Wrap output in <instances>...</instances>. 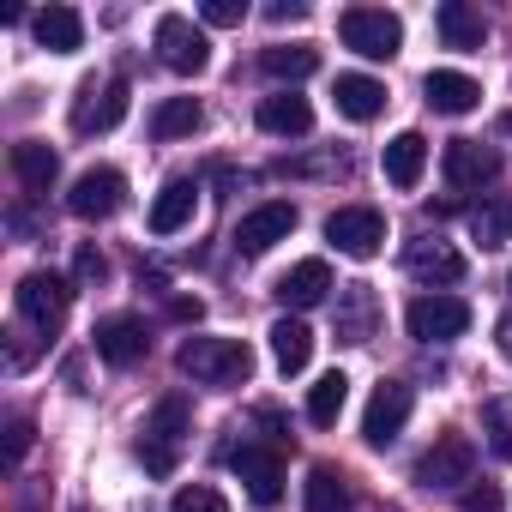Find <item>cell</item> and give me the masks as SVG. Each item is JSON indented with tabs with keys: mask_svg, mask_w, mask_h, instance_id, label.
<instances>
[{
	"mask_svg": "<svg viewBox=\"0 0 512 512\" xmlns=\"http://www.w3.org/2000/svg\"><path fill=\"white\" fill-rule=\"evenodd\" d=\"M199 211V187L193 181H169L157 199H151V235H181Z\"/></svg>",
	"mask_w": 512,
	"mask_h": 512,
	"instance_id": "cell-22",
	"label": "cell"
},
{
	"mask_svg": "<svg viewBox=\"0 0 512 512\" xmlns=\"http://www.w3.org/2000/svg\"><path fill=\"white\" fill-rule=\"evenodd\" d=\"M404 326H410V338L416 344H446V338H464L470 332V302L464 296H416L410 308H404Z\"/></svg>",
	"mask_w": 512,
	"mask_h": 512,
	"instance_id": "cell-6",
	"label": "cell"
},
{
	"mask_svg": "<svg viewBox=\"0 0 512 512\" xmlns=\"http://www.w3.org/2000/svg\"><path fill=\"white\" fill-rule=\"evenodd\" d=\"M314 67H320V49L314 43H272L260 55V73L266 79H308Z\"/></svg>",
	"mask_w": 512,
	"mask_h": 512,
	"instance_id": "cell-28",
	"label": "cell"
},
{
	"mask_svg": "<svg viewBox=\"0 0 512 512\" xmlns=\"http://www.w3.org/2000/svg\"><path fill=\"white\" fill-rule=\"evenodd\" d=\"M326 296H332V266L326 260H302V266H290L278 278V302L284 308H320Z\"/></svg>",
	"mask_w": 512,
	"mask_h": 512,
	"instance_id": "cell-20",
	"label": "cell"
},
{
	"mask_svg": "<svg viewBox=\"0 0 512 512\" xmlns=\"http://www.w3.org/2000/svg\"><path fill=\"white\" fill-rule=\"evenodd\" d=\"M488 446H494V458H500V464H512V428H494V440H488Z\"/></svg>",
	"mask_w": 512,
	"mask_h": 512,
	"instance_id": "cell-39",
	"label": "cell"
},
{
	"mask_svg": "<svg viewBox=\"0 0 512 512\" xmlns=\"http://www.w3.org/2000/svg\"><path fill=\"white\" fill-rule=\"evenodd\" d=\"M31 31H37V43H43V49H55V55L85 49V19H79L73 7H43V13L31 19Z\"/></svg>",
	"mask_w": 512,
	"mask_h": 512,
	"instance_id": "cell-25",
	"label": "cell"
},
{
	"mask_svg": "<svg viewBox=\"0 0 512 512\" xmlns=\"http://www.w3.org/2000/svg\"><path fill=\"white\" fill-rule=\"evenodd\" d=\"M410 410H416V392H410L404 380H380L374 398H368V416H362V440H368V446H392V440L404 434Z\"/></svg>",
	"mask_w": 512,
	"mask_h": 512,
	"instance_id": "cell-9",
	"label": "cell"
},
{
	"mask_svg": "<svg viewBox=\"0 0 512 512\" xmlns=\"http://www.w3.org/2000/svg\"><path fill=\"white\" fill-rule=\"evenodd\" d=\"M290 229H296V205L290 199H266V205H253L235 223V247L247 253V260H260V253H272L278 241H290Z\"/></svg>",
	"mask_w": 512,
	"mask_h": 512,
	"instance_id": "cell-10",
	"label": "cell"
},
{
	"mask_svg": "<svg viewBox=\"0 0 512 512\" xmlns=\"http://www.w3.org/2000/svg\"><path fill=\"white\" fill-rule=\"evenodd\" d=\"M458 506H464V512H500V488H494V482H470V488L458 494Z\"/></svg>",
	"mask_w": 512,
	"mask_h": 512,
	"instance_id": "cell-34",
	"label": "cell"
},
{
	"mask_svg": "<svg viewBox=\"0 0 512 512\" xmlns=\"http://www.w3.org/2000/svg\"><path fill=\"white\" fill-rule=\"evenodd\" d=\"M73 272H79V284H103L109 278V260L97 247H79V260H73Z\"/></svg>",
	"mask_w": 512,
	"mask_h": 512,
	"instance_id": "cell-36",
	"label": "cell"
},
{
	"mask_svg": "<svg viewBox=\"0 0 512 512\" xmlns=\"http://www.w3.org/2000/svg\"><path fill=\"white\" fill-rule=\"evenodd\" d=\"M332 103H338V115H344V121H374V115L386 109V85H380V79H368V73H338Z\"/></svg>",
	"mask_w": 512,
	"mask_h": 512,
	"instance_id": "cell-21",
	"label": "cell"
},
{
	"mask_svg": "<svg viewBox=\"0 0 512 512\" xmlns=\"http://www.w3.org/2000/svg\"><path fill=\"white\" fill-rule=\"evenodd\" d=\"M169 512H229V500H223L211 482H187V488L169 500Z\"/></svg>",
	"mask_w": 512,
	"mask_h": 512,
	"instance_id": "cell-32",
	"label": "cell"
},
{
	"mask_svg": "<svg viewBox=\"0 0 512 512\" xmlns=\"http://www.w3.org/2000/svg\"><path fill=\"white\" fill-rule=\"evenodd\" d=\"M404 266H410V278H422V284H464V253L452 247V241H410V253H404Z\"/></svg>",
	"mask_w": 512,
	"mask_h": 512,
	"instance_id": "cell-16",
	"label": "cell"
},
{
	"mask_svg": "<svg viewBox=\"0 0 512 512\" xmlns=\"http://www.w3.org/2000/svg\"><path fill=\"white\" fill-rule=\"evenodd\" d=\"M302 506L308 512H344L350 506V476L332 470V464H314L308 482H302Z\"/></svg>",
	"mask_w": 512,
	"mask_h": 512,
	"instance_id": "cell-27",
	"label": "cell"
},
{
	"mask_svg": "<svg viewBox=\"0 0 512 512\" xmlns=\"http://www.w3.org/2000/svg\"><path fill=\"white\" fill-rule=\"evenodd\" d=\"M187 428H193L187 398H181V392L157 398V410H151V422H145V440H139V458H145V470H151V476H169V470H175Z\"/></svg>",
	"mask_w": 512,
	"mask_h": 512,
	"instance_id": "cell-2",
	"label": "cell"
},
{
	"mask_svg": "<svg viewBox=\"0 0 512 512\" xmlns=\"http://www.w3.org/2000/svg\"><path fill=\"white\" fill-rule=\"evenodd\" d=\"M506 290H512V278H506Z\"/></svg>",
	"mask_w": 512,
	"mask_h": 512,
	"instance_id": "cell-42",
	"label": "cell"
},
{
	"mask_svg": "<svg viewBox=\"0 0 512 512\" xmlns=\"http://www.w3.org/2000/svg\"><path fill=\"white\" fill-rule=\"evenodd\" d=\"M25 452H31V416H13V422H7V464L19 470Z\"/></svg>",
	"mask_w": 512,
	"mask_h": 512,
	"instance_id": "cell-35",
	"label": "cell"
},
{
	"mask_svg": "<svg viewBox=\"0 0 512 512\" xmlns=\"http://www.w3.org/2000/svg\"><path fill=\"white\" fill-rule=\"evenodd\" d=\"M272 362H278L284 374H302V368L314 362V332H308L302 320H290V314H284V320L272 326Z\"/></svg>",
	"mask_w": 512,
	"mask_h": 512,
	"instance_id": "cell-26",
	"label": "cell"
},
{
	"mask_svg": "<svg viewBox=\"0 0 512 512\" xmlns=\"http://www.w3.org/2000/svg\"><path fill=\"white\" fill-rule=\"evenodd\" d=\"M199 121H205L199 97H169L151 115V139H187V133H199Z\"/></svg>",
	"mask_w": 512,
	"mask_h": 512,
	"instance_id": "cell-30",
	"label": "cell"
},
{
	"mask_svg": "<svg viewBox=\"0 0 512 512\" xmlns=\"http://www.w3.org/2000/svg\"><path fill=\"white\" fill-rule=\"evenodd\" d=\"M121 121H127V79H109V85L85 79L73 103V133H109Z\"/></svg>",
	"mask_w": 512,
	"mask_h": 512,
	"instance_id": "cell-11",
	"label": "cell"
},
{
	"mask_svg": "<svg viewBox=\"0 0 512 512\" xmlns=\"http://www.w3.org/2000/svg\"><path fill=\"white\" fill-rule=\"evenodd\" d=\"M91 344H97V356H103L109 368H133V362H145L151 332H145V320H133V314H109V320H97Z\"/></svg>",
	"mask_w": 512,
	"mask_h": 512,
	"instance_id": "cell-14",
	"label": "cell"
},
{
	"mask_svg": "<svg viewBox=\"0 0 512 512\" xmlns=\"http://www.w3.org/2000/svg\"><path fill=\"white\" fill-rule=\"evenodd\" d=\"M500 127H506V139H512V109H506V115H500Z\"/></svg>",
	"mask_w": 512,
	"mask_h": 512,
	"instance_id": "cell-41",
	"label": "cell"
},
{
	"mask_svg": "<svg viewBox=\"0 0 512 512\" xmlns=\"http://www.w3.org/2000/svg\"><path fill=\"white\" fill-rule=\"evenodd\" d=\"M266 19H272V25H296V19H308V7H302V0H272Z\"/></svg>",
	"mask_w": 512,
	"mask_h": 512,
	"instance_id": "cell-37",
	"label": "cell"
},
{
	"mask_svg": "<svg viewBox=\"0 0 512 512\" xmlns=\"http://www.w3.org/2000/svg\"><path fill=\"white\" fill-rule=\"evenodd\" d=\"M13 308H19V320H25L31 332L55 338L61 320H67V308H73V284L55 278V272H25L19 290H13Z\"/></svg>",
	"mask_w": 512,
	"mask_h": 512,
	"instance_id": "cell-4",
	"label": "cell"
},
{
	"mask_svg": "<svg viewBox=\"0 0 512 512\" xmlns=\"http://www.w3.org/2000/svg\"><path fill=\"white\" fill-rule=\"evenodd\" d=\"M380 169H386V181H392L398 193H410V187L422 181V169H428V139H422V133H398V139H386Z\"/></svg>",
	"mask_w": 512,
	"mask_h": 512,
	"instance_id": "cell-19",
	"label": "cell"
},
{
	"mask_svg": "<svg viewBox=\"0 0 512 512\" xmlns=\"http://www.w3.org/2000/svg\"><path fill=\"white\" fill-rule=\"evenodd\" d=\"M127 205V175L121 169H85L79 181H73V193H67V211L73 217H85V223H103V217H115Z\"/></svg>",
	"mask_w": 512,
	"mask_h": 512,
	"instance_id": "cell-8",
	"label": "cell"
},
{
	"mask_svg": "<svg viewBox=\"0 0 512 512\" xmlns=\"http://www.w3.org/2000/svg\"><path fill=\"white\" fill-rule=\"evenodd\" d=\"M434 31H440V43H446V49H482V43H488L482 13H476V7H464V0H446V7L434 13Z\"/></svg>",
	"mask_w": 512,
	"mask_h": 512,
	"instance_id": "cell-24",
	"label": "cell"
},
{
	"mask_svg": "<svg viewBox=\"0 0 512 512\" xmlns=\"http://www.w3.org/2000/svg\"><path fill=\"white\" fill-rule=\"evenodd\" d=\"M229 470L247 482V500L253 506H278L284 500V464H278V452H266V446H235L229 452Z\"/></svg>",
	"mask_w": 512,
	"mask_h": 512,
	"instance_id": "cell-13",
	"label": "cell"
},
{
	"mask_svg": "<svg viewBox=\"0 0 512 512\" xmlns=\"http://www.w3.org/2000/svg\"><path fill=\"white\" fill-rule=\"evenodd\" d=\"M157 61H163L169 73H181V79H199V73L211 67V43H205V31H199L193 19L163 13V19H157Z\"/></svg>",
	"mask_w": 512,
	"mask_h": 512,
	"instance_id": "cell-5",
	"label": "cell"
},
{
	"mask_svg": "<svg viewBox=\"0 0 512 512\" xmlns=\"http://www.w3.org/2000/svg\"><path fill=\"white\" fill-rule=\"evenodd\" d=\"M175 368H181L187 380H199V386L229 392V386H247V380H253V350H247L241 338H181Z\"/></svg>",
	"mask_w": 512,
	"mask_h": 512,
	"instance_id": "cell-1",
	"label": "cell"
},
{
	"mask_svg": "<svg viewBox=\"0 0 512 512\" xmlns=\"http://www.w3.org/2000/svg\"><path fill=\"white\" fill-rule=\"evenodd\" d=\"M13 175H19L31 193H49V187H55V175H61L55 145H49V139H19V145H13Z\"/></svg>",
	"mask_w": 512,
	"mask_h": 512,
	"instance_id": "cell-23",
	"label": "cell"
},
{
	"mask_svg": "<svg viewBox=\"0 0 512 512\" xmlns=\"http://www.w3.org/2000/svg\"><path fill=\"white\" fill-rule=\"evenodd\" d=\"M422 97H428V109H434V115H470V109L482 103V85H476L470 73L434 67V73L422 79Z\"/></svg>",
	"mask_w": 512,
	"mask_h": 512,
	"instance_id": "cell-17",
	"label": "cell"
},
{
	"mask_svg": "<svg viewBox=\"0 0 512 512\" xmlns=\"http://www.w3.org/2000/svg\"><path fill=\"white\" fill-rule=\"evenodd\" d=\"M470 470H476V446H470L464 434H440V440L422 452L416 482H422V488H458V482H470Z\"/></svg>",
	"mask_w": 512,
	"mask_h": 512,
	"instance_id": "cell-12",
	"label": "cell"
},
{
	"mask_svg": "<svg viewBox=\"0 0 512 512\" xmlns=\"http://www.w3.org/2000/svg\"><path fill=\"white\" fill-rule=\"evenodd\" d=\"M470 235H476L482 247H506V241H512V199H506V193L482 199V205L470 211Z\"/></svg>",
	"mask_w": 512,
	"mask_h": 512,
	"instance_id": "cell-31",
	"label": "cell"
},
{
	"mask_svg": "<svg viewBox=\"0 0 512 512\" xmlns=\"http://www.w3.org/2000/svg\"><path fill=\"white\" fill-rule=\"evenodd\" d=\"M326 241L338 253H350V260H374V253L386 247V217L374 205H338L326 217Z\"/></svg>",
	"mask_w": 512,
	"mask_h": 512,
	"instance_id": "cell-7",
	"label": "cell"
},
{
	"mask_svg": "<svg viewBox=\"0 0 512 512\" xmlns=\"http://www.w3.org/2000/svg\"><path fill=\"white\" fill-rule=\"evenodd\" d=\"M169 314H175V320H199L205 308H199V296H175V302H169Z\"/></svg>",
	"mask_w": 512,
	"mask_h": 512,
	"instance_id": "cell-38",
	"label": "cell"
},
{
	"mask_svg": "<svg viewBox=\"0 0 512 512\" xmlns=\"http://www.w3.org/2000/svg\"><path fill=\"white\" fill-rule=\"evenodd\" d=\"M260 133H272V139H308V133H314L308 97H296V91L266 97V103H260Z\"/></svg>",
	"mask_w": 512,
	"mask_h": 512,
	"instance_id": "cell-18",
	"label": "cell"
},
{
	"mask_svg": "<svg viewBox=\"0 0 512 512\" xmlns=\"http://www.w3.org/2000/svg\"><path fill=\"white\" fill-rule=\"evenodd\" d=\"M199 19H205V25H217V31H229V25H241V19H247V7H241V0H205Z\"/></svg>",
	"mask_w": 512,
	"mask_h": 512,
	"instance_id": "cell-33",
	"label": "cell"
},
{
	"mask_svg": "<svg viewBox=\"0 0 512 512\" xmlns=\"http://www.w3.org/2000/svg\"><path fill=\"white\" fill-rule=\"evenodd\" d=\"M494 344H500V356H506V362H512V314H506V320H500V326H494Z\"/></svg>",
	"mask_w": 512,
	"mask_h": 512,
	"instance_id": "cell-40",
	"label": "cell"
},
{
	"mask_svg": "<svg viewBox=\"0 0 512 512\" xmlns=\"http://www.w3.org/2000/svg\"><path fill=\"white\" fill-rule=\"evenodd\" d=\"M440 169H446V181L458 193H470V187H482V181L500 175V151H488L482 139H452L446 157H440Z\"/></svg>",
	"mask_w": 512,
	"mask_h": 512,
	"instance_id": "cell-15",
	"label": "cell"
},
{
	"mask_svg": "<svg viewBox=\"0 0 512 512\" xmlns=\"http://www.w3.org/2000/svg\"><path fill=\"white\" fill-rule=\"evenodd\" d=\"M344 404H350V374H320L314 380V392H308V422L314 428H332L338 416H344Z\"/></svg>",
	"mask_w": 512,
	"mask_h": 512,
	"instance_id": "cell-29",
	"label": "cell"
},
{
	"mask_svg": "<svg viewBox=\"0 0 512 512\" xmlns=\"http://www.w3.org/2000/svg\"><path fill=\"white\" fill-rule=\"evenodd\" d=\"M338 37H344V49H356L362 61H392V55L404 49V25H398V13H386V7H344V13H338Z\"/></svg>",
	"mask_w": 512,
	"mask_h": 512,
	"instance_id": "cell-3",
	"label": "cell"
}]
</instances>
